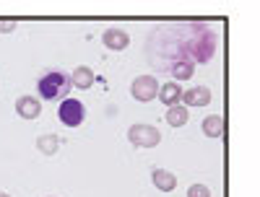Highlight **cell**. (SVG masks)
Segmentation results:
<instances>
[{
    "label": "cell",
    "instance_id": "obj_1",
    "mask_svg": "<svg viewBox=\"0 0 260 197\" xmlns=\"http://www.w3.org/2000/svg\"><path fill=\"white\" fill-rule=\"evenodd\" d=\"M37 91H39V99H45V101H62V99H68L71 78L60 70H47L37 81Z\"/></svg>",
    "mask_w": 260,
    "mask_h": 197
},
{
    "label": "cell",
    "instance_id": "obj_2",
    "mask_svg": "<svg viewBox=\"0 0 260 197\" xmlns=\"http://www.w3.org/2000/svg\"><path fill=\"white\" fill-rule=\"evenodd\" d=\"M127 140L133 143L136 148H156L161 143V133L154 125L136 122V125H130V130H127Z\"/></svg>",
    "mask_w": 260,
    "mask_h": 197
},
{
    "label": "cell",
    "instance_id": "obj_3",
    "mask_svg": "<svg viewBox=\"0 0 260 197\" xmlns=\"http://www.w3.org/2000/svg\"><path fill=\"white\" fill-rule=\"evenodd\" d=\"M57 120L65 125V127H81L83 120H86V106L81 99H62L60 101V109H57Z\"/></svg>",
    "mask_w": 260,
    "mask_h": 197
},
{
    "label": "cell",
    "instance_id": "obj_4",
    "mask_svg": "<svg viewBox=\"0 0 260 197\" xmlns=\"http://www.w3.org/2000/svg\"><path fill=\"white\" fill-rule=\"evenodd\" d=\"M130 94H133L136 101H154L159 94V81L156 75H138L133 83H130Z\"/></svg>",
    "mask_w": 260,
    "mask_h": 197
},
{
    "label": "cell",
    "instance_id": "obj_5",
    "mask_svg": "<svg viewBox=\"0 0 260 197\" xmlns=\"http://www.w3.org/2000/svg\"><path fill=\"white\" fill-rule=\"evenodd\" d=\"M16 114H18L21 120H26V122L37 120V117L42 114V101H39V96H31V94L18 96V99H16Z\"/></svg>",
    "mask_w": 260,
    "mask_h": 197
},
{
    "label": "cell",
    "instance_id": "obj_6",
    "mask_svg": "<svg viewBox=\"0 0 260 197\" xmlns=\"http://www.w3.org/2000/svg\"><path fill=\"white\" fill-rule=\"evenodd\" d=\"M102 42H104V47L107 50H112V52H122L130 47V34L120 26H110L104 34H102Z\"/></svg>",
    "mask_w": 260,
    "mask_h": 197
},
{
    "label": "cell",
    "instance_id": "obj_7",
    "mask_svg": "<svg viewBox=\"0 0 260 197\" xmlns=\"http://www.w3.org/2000/svg\"><path fill=\"white\" fill-rule=\"evenodd\" d=\"M180 104L185 109H190V106H206V104H211V89H208V86H192V89L182 91Z\"/></svg>",
    "mask_w": 260,
    "mask_h": 197
},
{
    "label": "cell",
    "instance_id": "obj_8",
    "mask_svg": "<svg viewBox=\"0 0 260 197\" xmlns=\"http://www.w3.org/2000/svg\"><path fill=\"white\" fill-rule=\"evenodd\" d=\"M159 101L169 109V106H177L180 104V99H182V86L180 83H175V81H167V83H161L159 86Z\"/></svg>",
    "mask_w": 260,
    "mask_h": 197
},
{
    "label": "cell",
    "instance_id": "obj_9",
    "mask_svg": "<svg viewBox=\"0 0 260 197\" xmlns=\"http://www.w3.org/2000/svg\"><path fill=\"white\" fill-rule=\"evenodd\" d=\"M71 78V89H78V91H89L91 86H94V70L91 68H86V65H78V68L73 70V75H68Z\"/></svg>",
    "mask_w": 260,
    "mask_h": 197
},
{
    "label": "cell",
    "instance_id": "obj_10",
    "mask_svg": "<svg viewBox=\"0 0 260 197\" xmlns=\"http://www.w3.org/2000/svg\"><path fill=\"white\" fill-rule=\"evenodd\" d=\"M151 182H154V187L161 189V192H172L177 187V177L172 171H167V169H154L151 171Z\"/></svg>",
    "mask_w": 260,
    "mask_h": 197
},
{
    "label": "cell",
    "instance_id": "obj_11",
    "mask_svg": "<svg viewBox=\"0 0 260 197\" xmlns=\"http://www.w3.org/2000/svg\"><path fill=\"white\" fill-rule=\"evenodd\" d=\"M201 127H203V135L206 138H221L224 135V117L221 114H208L201 122Z\"/></svg>",
    "mask_w": 260,
    "mask_h": 197
},
{
    "label": "cell",
    "instance_id": "obj_12",
    "mask_svg": "<svg viewBox=\"0 0 260 197\" xmlns=\"http://www.w3.org/2000/svg\"><path fill=\"white\" fill-rule=\"evenodd\" d=\"M169 73H172V78H175V83L190 81L192 73H195V62H190V60H177V62L169 65Z\"/></svg>",
    "mask_w": 260,
    "mask_h": 197
},
{
    "label": "cell",
    "instance_id": "obj_13",
    "mask_svg": "<svg viewBox=\"0 0 260 197\" xmlns=\"http://www.w3.org/2000/svg\"><path fill=\"white\" fill-rule=\"evenodd\" d=\"M164 120H167V125H172V127H185L187 120H190V109H185L182 104L169 106L167 114H164Z\"/></svg>",
    "mask_w": 260,
    "mask_h": 197
},
{
    "label": "cell",
    "instance_id": "obj_14",
    "mask_svg": "<svg viewBox=\"0 0 260 197\" xmlns=\"http://www.w3.org/2000/svg\"><path fill=\"white\" fill-rule=\"evenodd\" d=\"M37 148H39V153H45V156H55L60 150V138L57 135H39Z\"/></svg>",
    "mask_w": 260,
    "mask_h": 197
},
{
    "label": "cell",
    "instance_id": "obj_15",
    "mask_svg": "<svg viewBox=\"0 0 260 197\" xmlns=\"http://www.w3.org/2000/svg\"><path fill=\"white\" fill-rule=\"evenodd\" d=\"M187 197H211V189L206 184H190Z\"/></svg>",
    "mask_w": 260,
    "mask_h": 197
},
{
    "label": "cell",
    "instance_id": "obj_16",
    "mask_svg": "<svg viewBox=\"0 0 260 197\" xmlns=\"http://www.w3.org/2000/svg\"><path fill=\"white\" fill-rule=\"evenodd\" d=\"M16 21H0V34H11V31H16Z\"/></svg>",
    "mask_w": 260,
    "mask_h": 197
},
{
    "label": "cell",
    "instance_id": "obj_17",
    "mask_svg": "<svg viewBox=\"0 0 260 197\" xmlns=\"http://www.w3.org/2000/svg\"><path fill=\"white\" fill-rule=\"evenodd\" d=\"M0 197H11V194H6V192H0Z\"/></svg>",
    "mask_w": 260,
    "mask_h": 197
},
{
    "label": "cell",
    "instance_id": "obj_18",
    "mask_svg": "<svg viewBox=\"0 0 260 197\" xmlns=\"http://www.w3.org/2000/svg\"><path fill=\"white\" fill-rule=\"evenodd\" d=\"M50 197H52V194H50Z\"/></svg>",
    "mask_w": 260,
    "mask_h": 197
}]
</instances>
